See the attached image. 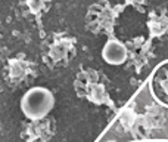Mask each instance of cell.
I'll return each mask as SVG.
<instances>
[{
	"mask_svg": "<svg viewBox=\"0 0 168 142\" xmlns=\"http://www.w3.org/2000/svg\"><path fill=\"white\" fill-rule=\"evenodd\" d=\"M152 98L159 105L168 108V61L155 68L149 79Z\"/></svg>",
	"mask_w": 168,
	"mask_h": 142,
	"instance_id": "obj_1",
	"label": "cell"
},
{
	"mask_svg": "<svg viewBox=\"0 0 168 142\" xmlns=\"http://www.w3.org/2000/svg\"><path fill=\"white\" fill-rule=\"evenodd\" d=\"M128 142H168V139H139V141H128Z\"/></svg>",
	"mask_w": 168,
	"mask_h": 142,
	"instance_id": "obj_2",
	"label": "cell"
}]
</instances>
